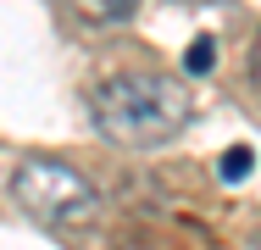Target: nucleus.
<instances>
[{
	"instance_id": "obj_1",
	"label": "nucleus",
	"mask_w": 261,
	"mask_h": 250,
	"mask_svg": "<svg viewBox=\"0 0 261 250\" xmlns=\"http://www.w3.org/2000/svg\"><path fill=\"white\" fill-rule=\"evenodd\" d=\"M89 117L111 145L156 150L189 128L195 100H189V84L172 72H111L89 95Z\"/></svg>"
},
{
	"instance_id": "obj_2",
	"label": "nucleus",
	"mask_w": 261,
	"mask_h": 250,
	"mask_svg": "<svg viewBox=\"0 0 261 250\" xmlns=\"http://www.w3.org/2000/svg\"><path fill=\"white\" fill-rule=\"evenodd\" d=\"M11 206L22 217H34L39 228L72 234V228H89L100 217V189L56 156H28L11 172Z\"/></svg>"
},
{
	"instance_id": "obj_3",
	"label": "nucleus",
	"mask_w": 261,
	"mask_h": 250,
	"mask_svg": "<svg viewBox=\"0 0 261 250\" xmlns=\"http://www.w3.org/2000/svg\"><path fill=\"white\" fill-rule=\"evenodd\" d=\"M72 11H78L89 28H117V22L134 11V0H72Z\"/></svg>"
},
{
	"instance_id": "obj_4",
	"label": "nucleus",
	"mask_w": 261,
	"mask_h": 250,
	"mask_svg": "<svg viewBox=\"0 0 261 250\" xmlns=\"http://www.w3.org/2000/svg\"><path fill=\"white\" fill-rule=\"evenodd\" d=\"M250 161H256V150L233 145V150H222V167H217V172H222L228 184H239V178H250Z\"/></svg>"
},
{
	"instance_id": "obj_5",
	"label": "nucleus",
	"mask_w": 261,
	"mask_h": 250,
	"mask_svg": "<svg viewBox=\"0 0 261 250\" xmlns=\"http://www.w3.org/2000/svg\"><path fill=\"white\" fill-rule=\"evenodd\" d=\"M211 56H217V45L200 34V39L189 45V56H184V67H189V72H211Z\"/></svg>"
},
{
	"instance_id": "obj_6",
	"label": "nucleus",
	"mask_w": 261,
	"mask_h": 250,
	"mask_svg": "<svg viewBox=\"0 0 261 250\" xmlns=\"http://www.w3.org/2000/svg\"><path fill=\"white\" fill-rule=\"evenodd\" d=\"M256 84H261V34H256Z\"/></svg>"
}]
</instances>
